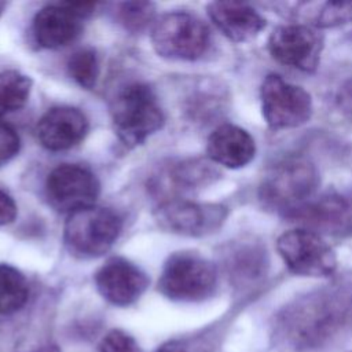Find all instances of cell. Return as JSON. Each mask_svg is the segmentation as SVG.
I'll use <instances>...</instances> for the list:
<instances>
[{
	"instance_id": "1",
	"label": "cell",
	"mask_w": 352,
	"mask_h": 352,
	"mask_svg": "<svg viewBox=\"0 0 352 352\" xmlns=\"http://www.w3.org/2000/svg\"><path fill=\"white\" fill-rule=\"evenodd\" d=\"M352 318V289L334 283L309 292L278 316L280 336L296 348H315L336 336Z\"/></svg>"
},
{
	"instance_id": "2",
	"label": "cell",
	"mask_w": 352,
	"mask_h": 352,
	"mask_svg": "<svg viewBox=\"0 0 352 352\" xmlns=\"http://www.w3.org/2000/svg\"><path fill=\"white\" fill-rule=\"evenodd\" d=\"M110 113L118 139L129 147L142 144L165 121L153 89L142 82L121 88L111 100Z\"/></svg>"
},
{
	"instance_id": "3",
	"label": "cell",
	"mask_w": 352,
	"mask_h": 352,
	"mask_svg": "<svg viewBox=\"0 0 352 352\" xmlns=\"http://www.w3.org/2000/svg\"><path fill=\"white\" fill-rule=\"evenodd\" d=\"M319 183L316 168L304 157H290L276 164L260 186L261 202L285 216L308 202Z\"/></svg>"
},
{
	"instance_id": "4",
	"label": "cell",
	"mask_w": 352,
	"mask_h": 352,
	"mask_svg": "<svg viewBox=\"0 0 352 352\" xmlns=\"http://www.w3.org/2000/svg\"><path fill=\"white\" fill-rule=\"evenodd\" d=\"M121 232V220L111 209L89 206L67 216L63 242L78 258H96L111 249Z\"/></svg>"
},
{
	"instance_id": "5",
	"label": "cell",
	"mask_w": 352,
	"mask_h": 352,
	"mask_svg": "<svg viewBox=\"0 0 352 352\" xmlns=\"http://www.w3.org/2000/svg\"><path fill=\"white\" fill-rule=\"evenodd\" d=\"M210 41L205 22L187 11H173L160 16L151 29L155 52L166 59L195 60L201 58Z\"/></svg>"
},
{
	"instance_id": "6",
	"label": "cell",
	"mask_w": 352,
	"mask_h": 352,
	"mask_svg": "<svg viewBox=\"0 0 352 352\" xmlns=\"http://www.w3.org/2000/svg\"><path fill=\"white\" fill-rule=\"evenodd\" d=\"M216 268L192 252L168 257L158 279V290L173 301L194 302L208 298L216 287Z\"/></svg>"
},
{
	"instance_id": "7",
	"label": "cell",
	"mask_w": 352,
	"mask_h": 352,
	"mask_svg": "<svg viewBox=\"0 0 352 352\" xmlns=\"http://www.w3.org/2000/svg\"><path fill=\"white\" fill-rule=\"evenodd\" d=\"M264 120L272 129H289L305 124L312 114L309 94L301 87L268 74L260 89Z\"/></svg>"
},
{
	"instance_id": "8",
	"label": "cell",
	"mask_w": 352,
	"mask_h": 352,
	"mask_svg": "<svg viewBox=\"0 0 352 352\" xmlns=\"http://www.w3.org/2000/svg\"><path fill=\"white\" fill-rule=\"evenodd\" d=\"M276 249L287 268L297 275L329 276L336 271L334 250L314 231L305 228L286 231L278 238Z\"/></svg>"
},
{
	"instance_id": "9",
	"label": "cell",
	"mask_w": 352,
	"mask_h": 352,
	"mask_svg": "<svg viewBox=\"0 0 352 352\" xmlns=\"http://www.w3.org/2000/svg\"><path fill=\"white\" fill-rule=\"evenodd\" d=\"M100 184L87 168L76 164H62L54 168L45 180V195L52 208L73 213L95 205Z\"/></svg>"
},
{
	"instance_id": "10",
	"label": "cell",
	"mask_w": 352,
	"mask_h": 352,
	"mask_svg": "<svg viewBox=\"0 0 352 352\" xmlns=\"http://www.w3.org/2000/svg\"><path fill=\"white\" fill-rule=\"evenodd\" d=\"M227 209L214 204H195L184 199H168L154 212L157 224L172 234L204 236L221 227Z\"/></svg>"
},
{
	"instance_id": "11",
	"label": "cell",
	"mask_w": 352,
	"mask_h": 352,
	"mask_svg": "<svg viewBox=\"0 0 352 352\" xmlns=\"http://www.w3.org/2000/svg\"><path fill=\"white\" fill-rule=\"evenodd\" d=\"M301 228L331 236L352 235V198L340 194H324L311 198L286 214Z\"/></svg>"
},
{
	"instance_id": "12",
	"label": "cell",
	"mask_w": 352,
	"mask_h": 352,
	"mask_svg": "<svg viewBox=\"0 0 352 352\" xmlns=\"http://www.w3.org/2000/svg\"><path fill=\"white\" fill-rule=\"evenodd\" d=\"M322 48V34L307 25L278 26L268 38V50L274 59L304 72L316 69Z\"/></svg>"
},
{
	"instance_id": "13",
	"label": "cell",
	"mask_w": 352,
	"mask_h": 352,
	"mask_svg": "<svg viewBox=\"0 0 352 352\" xmlns=\"http://www.w3.org/2000/svg\"><path fill=\"white\" fill-rule=\"evenodd\" d=\"M99 294L113 305L133 304L148 286L146 274L122 257H111L95 274Z\"/></svg>"
},
{
	"instance_id": "14",
	"label": "cell",
	"mask_w": 352,
	"mask_h": 352,
	"mask_svg": "<svg viewBox=\"0 0 352 352\" xmlns=\"http://www.w3.org/2000/svg\"><path fill=\"white\" fill-rule=\"evenodd\" d=\"M37 138L47 150L63 151L77 146L88 132V120L82 111L70 106L50 109L38 121Z\"/></svg>"
},
{
	"instance_id": "15",
	"label": "cell",
	"mask_w": 352,
	"mask_h": 352,
	"mask_svg": "<svg viewBox=\"0 0 352 352\" xmlns=\"http://www.w3.org/2000/svg\"><path fill=\"white\" fill-rule=\"evenodd\" d=\"M82 30V18L67 3L48 4L33 19V36L44 48H59L74 41Z\"/></svg>"
},
{
	"instance_id": "16",
	"label": "cell",
	"mask_w": 352,
	"mask_h": 352,
	"mask_svg": "<svg viewBox=\"0 0 352 352\" xmlns=\"http://www.w3.org/2000/svg\"><path fill=\"white\" fill-rule=\"evenodd\" d=\"M208 14L217 29L236 43L253 38L265 26L260 14L245 3L213 1L208 6Z\"/></svg>"
},
{
	"instance_id": "17",
	"label": "cell",
	"mask_w": 352,
	"mask_h": 352,
	"mask_svg": "<svg viewBox=\"0 0 352 352\" xmlns=\"http://www.w3.org/2000/svg\"><path fill=\"white\" fill-rule=\"evenodd\" d=\"M206 151L213 162L235 169L253 160L256 146L253 138L245 129L223 124L210 133Z\"/></svg>"
},
{
	"instance_id": "18",
	"label": "cell",
	"mask_w": 352,
	"mask_h": 352,
	"mask_svg": "<svg viewBox=\"0 0 352 352\" xmlns=\"http://www.w3.org/2000/svg\"><path fill=\"white\" fill-rule=\"evenodd\" d=\"M28 297L29 285L25 275L12 265L0 264V315L19 311Z\"/></svg>"
},
{
	"instance_id": "19",
	"label": "cell",
	"mask_w": 352,
	"mask_h": 352,
	"mask_svg": "<svg viewBox=\"0 0 352 352\" xmlns=\"http://www.w3.org/2000/svg\"><path fill=\"white\" fill-rule=\"evenodd\" d=\"M32 78L16 70L0 72V118L21 110L29 100Z\"/></svg>"
},
{
	"instance_id": "20",
	"label": "cell",
	"mask_w": 352,
	"mask_h": 352,
	"mask_svg": "<svg viewBox=\"0 0 352 352\" xmlns=\"http://www.w3.org/2000/svg\"><path fill=\"white\" fill-rule=\"evenodd\" d=\"M217 175L212 164L204 160H190L172 170V182L180 188H194L213 182Z\"/></svg>"
},
{
	"instance_id": "21",
	"label": "cell",
	"mask_w": 352,
	"mask_h": 352,
	"mask_svg": "<svg viewBox=\"0 0 352 352\" xmlns=\"http://www.w3.org/2000/svg\"><path fill=\"white\" fill-rule=\"evenodd\" d=\"M67 72L80 87L94 88L99 76V62L95 51L92 48L77 50L67 60Z\"/></svg>"
},
{
	"instance_id": "22",
	"label": "cell",
	"mask_w": 352,
	"mask_h": 352,
	"mask_svg": "<svg viewBox=\"0 0 352 352\" xmlns=\"http://www.w3.org/2000/svg\"><path fill=\"white\" fill-rule=\"evenodd\" d=\"M352 21V1H327L319 6L314 22L318 28H333Z\"/></svg>"
},
{
	"instance_id": "23",
	"label": "cell",
	"mask_w": 352,
	"mask_h": 352,
	"mask_svg": "<svg viewBox=\"0 0 352 352\" xmlns=\"http://www.w3.org/2000/svg\"><path fill=\"white\" fill-rule=\"evenodd\" d=\"M154 6L148 1H126L120 4L118 16L122 25L129 30H140L150 23Z\"/></svg>"
},
{
	"instance_id": "24",
	"label": "cell",
	"mask_w": 352,
	"mask_h": 352,
	"mask_svg": "<svg viewBox=\"0 0 352 352\" xmlns=\"http://www.w3.org/2000/svg\"><path fill=\"white\" fill-rule=\"evenodd\" d=\"M99 352H142V349L125 331L111 330L102 338Z\"/></svg>"
},
{
	"instance_id": "25",
	"label": "cell",
	"mask_w": 352,
	"mask_h": 352,
	"mask_svg": "<svg viewBox=\"0 0 352 352\" xmlns=\"http://www.w3.org/2000/svg\"><path fill=\"white\" fill-rule=\"evenodd\" d=\"M19 146L21 142L18 133L0 121V166L18 154Z\"/></svg>"
},
{
	"instance_id": "26",
	"label": "cell",
	"mask_w": 352,
	"mask_h": 352,
	"mask_svg": "<svg viewBox=\"0 0 352 352\" xmlns=\"http://www.w3.org/2000/svg\"><path fill=\"white\" fill-rule=\"evenodd\" d=\"M16 217V204L12 197L0 188V227L12 223Z\"/></svg>"
},
{
	"instance_id": "27",
	"label": "cell",
	"mask_w": 352,
	"mask_h": 352,
	"mask_svg": "<svg viewBox=\"0 0 352 352\" xmlns=\"http://www.w3.org/2000/svg\"><path fill=\"white\" fill-rule=\"evenodd\" d=\"M340 106L352 118V81L342 88L340 95Z\"/></svg>"
},
{
	"instance_id": "28",
	"label": "cell",
	"mask_w": 352,
	"mask_h": 352,
	"mask_svg": "<svg viewBox=\"0 0 352 352\" xmlns=\"http://www.w3.org/2000/svg\"><path fill=\"white\" fill-rule=\"evenodd\" d=\"M155 352H187V349L182 344H179L176 341H172V342L164 344Z\"/></svg>"
},
{
	"instance_id": "29",
	"label": "cell",
	"mask_w": 352,
	"mask_h": 352,
	"mask_svg": "<svg viewBox=\"0 0 352 352\" xmlns=\"http://www.w3.org/2000/svg\"><path fill=\"white\" fill-rule=\"evenodd\" d=\"M29 352H60V351L56 346H54V345H45V346H40V348L32 349Z\"/></svg>"
}]
</instances>
